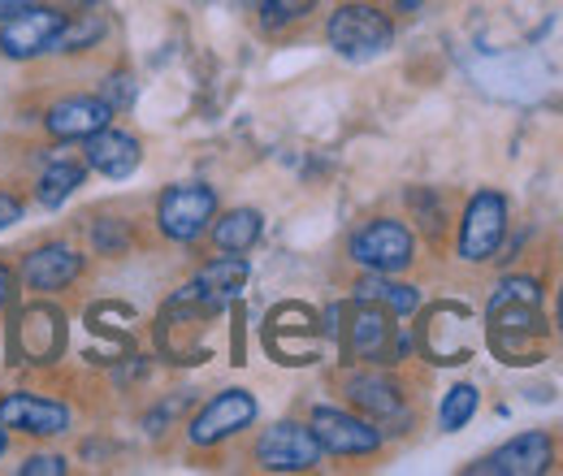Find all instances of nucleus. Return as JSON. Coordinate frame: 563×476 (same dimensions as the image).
<instances>
[{"label":"nucleus","instance_id":"obj_1","mask_svg":"<svg viewBox=\"0 0 563 476\" xmlns=\"http://www.w3.org/2000/svg\"><path fill=\"white\" fill-rule=\"evenodd\" d=\"M347 325H339L334 339H343V355L347 364H377V368H390V364H404L412 351H417V334L395 325L399 317L386 312L382 303H368V299H352L343 303L339 312Z\"/></svg>","mask_w":563,"mask_h":476},{"label":"nucleus","instance_id":"obj_2","mask_svg":"<svg viewBox=\"0 0 563 476\" xmlns=\"http://www.w3.org/2000/svg\"><path fill=\"white\" fill-rule=\"evenodd\" d=\"M9 321V364H57L66 351V312L40 295L35 303H4Z\"/></svg>","mask_w":563,"mask_h":476},{"label":"nucleus","instance_id":"obj_3","mask_svg":"<svg viewBox=\"0 0 563 476\" xmlns=\"http://www.w3.org/2000/svg\"><path fill=\"white\" fill-rule=\"evenodd\" d=\"M325 44L347 62H373L395 44V22L373 0H343L325 22Z\"/></svg>","mask_w":563,"mask_h":476},{"label":"nucleus","instance_id":"obj_4","mask_svg":"<svg viewBox=\"0 0 563 476\" xmlns=\"http://www.w3.org/2000/svg\"><path fill=\"white\" fill-rule=\"evenodd\" d=\"M551 334L542 303H490L486 308V342L503 364H538L542 342Z\"/></svg>","mask_w":563,"mask_h":476},{"label":"nucleus","instance_id":"obj_5","mask_svg":"<svg viewBox=\"0 0 563 476\" xmlns=\"http://www.w3.org/2000/svg\"><path fill=\"white\" fill-rule=\"evenodd\" d=\"M347 256L364 273H395L399 277L417 265V230L399 217H373L352 234Z\"/></svg>","mask_w":563,"mask_h":476},{"label":"nucleus","instance_id":"obj_6","mask_svg":"<svg viewBox=\"0 0 563 476\" xmlns=\"http://www.w3.org/2000/svg\"><path fill=\"white\" fill-rule=\"evenodd\" d=\"M66 18H70V9L44 4V0L9 13L0 22V57L4 62H18V66L40 62V57H53L57 53V40L66 31Z\"/></svg>","mask_w":563,"mask_h":476},{"label":"nucleus","instance_id":"obj_7","mask_svg":"<svg viewBox=\"0 0 563 476\" xmlns=\"http://www.w3.org/2000/svg\"><path fill=\"white\" fill-rule=\"evenodd\" d=\"M507 221H511V208L507 196L482 187L477 196H468V204L460 212V234H455V256L464 265H486L498 256L503 239H507Z\"/></svg>","mask_w":563,"mask_h":476},{"label":"nucleus","instance_id":"obj_8","mask_svg":"<svg viewBox=\"0 0 563 476\" xmlns=\"http://www.w3.org/2000/svg\"><path fill=\"white\" fill-rule=\"evenodd\" d=\"M325 460L317 433L308 420H278L256 433L252 442V464L265 473H317Z\"/></svg>","mask_w":563,"mask_h":476},{"label":"nucleus","instance_id":"obj_9","mask_svg":"<svg viewBox=\"0 0 563 476\" xmlns=\"http://www.w3.org/2000/svg\"><path fill=\"white\" fill-rule=\"evenodd\" d=\"M212 217H217V191L209 182H174L156 200V230L183 247H191L209 234Z\"/></svg>","mask_w":563,"mask_h":476},{"label":"nucleus","instance_id":"obj_10","mask_svg":"<svg viewBox=\"0 0 563 476\" xmlns=\"http://www.w3.org/2000/svg\"><path fill=\"white\" fill-rule=\"evenodd\" d=\"M308 424H312L321 451L334 455V460H368V455H377V451L386 446L382 424L368 420V416H360L355 408L347 411V408H330V403H321V408H312Z\"/></svg>","mask_w":563,"mask_h":476},{"label":"nucleus","instance_id":"obj_11","mask_svg":"<svg viewBox=\"0 0 563 476\" xmlns=\"http://www.w3.org/2000/svg\"><path fill=\"white\" fill-rule=\"evenodd\" d=\"M256 416H261V403H256L252 390H243V386L221 390V395H212L209 403L187 420V442H191L196 451H212V446L239 438L243 429H252Z\"/></svg>","mask_w":563,"mask_h":476},{"label":"nucleus","instance_id":"obj_12","mask_svg":"<svg viewBox=\"0 0 563 476\" xmlns=\"http://www.w3.org/2000/svg\"><path fill=\"white\" fill-rule=\"evenodd\" d=\"M417 346L429 364H464L473 359V312L460 303H438L429 308L417 330Z\"/></svg>","mask_w":563,"mask_h":476},{"label":"nucleus","instance_id":"obj_13","mask_svg":"<svg viewBox=\"0 0 563 476\" xmlns=\"http://www.w3.org/2000/svg\"><path fill=\"white\" fill-rule=\"evenodd\" d=\"M560 464V442L547 429H529L516 433L511 442H503L486 460H477L468 473L477 476H542Z\"/></svg>","mask_w":563,"mask_h":476},{"label":"nucleus","instance_id":"obj_14","mask_svg":"<svg viewBox=\"0 0 563 476\" xmlns=\"http://www.w3.org/2000/svg\"><path fill=\"white\" fill-rule=\"evenodd\" d=\"M265 346L278 364H312L321 355L317 312L303 303H278L265 321Z\"/></svg>","mask_w":563,"mask_h":476},{"label":"nucleus","instance_id":"obj_15","mask_svg":"<svg viewBox=\"0 0 563 476\" xmlns=\"http://www.w3.org/2000/svg\"><path fill=\"white\" fill-rule=\"evenodd\" d=\"M0 424L18 438H62L70 433L74 411L62 399L31 395V390H4L0 395Z\"/></svg>","mask_w":563,"mask_h":476},{"label":"nucleus","instance_id":"obj_16","mask_svg":"<svg viewBox=\"0 0 563 476\" xmlns=\"http://www.w3.org/2000/svg\"><path fill=\"white\" fill-rule=\"evenodd\" d=\"M87 273V256L70 247V243H40V247H31L26 256H22V265H18V281L31 290V295H62V290H70L74 281Z\"/></svg>","mask_w":563,"mask_h":476},{"label":"nucleus","instance_id":"obj_17","mask_svg":"<svg viewBox=\"0 0 563 476\" xmlns=\"http://www.w3.org/2000/svg\"><path fill=\"white\" fill-rule=\"evenodd\" d=\"M247 261L243 256H212L209 265H200L196 269V277L174 295V299H187V303H200L205 312H225L234 299H239V290L247 286Z\"/></svg>","mask_w":563,"mask_h":476},{"label":"nucleus","instance_id":"obj_18","mask_svg":"<svg viewBox=\"0 0 563 476\" xmlns=\"http://www.w3.org/2000/svg\"><path fill=\"white\" fill-rule=\"evenodd\" d=\"M343 399H347L360 416L377 420V424L395 420L399 411L408 408L404 381H399V377H390V373H386V368H377V364H364L360 373H352V377L343 381Z\"/></svg>","mask_w":563,"mask_h":476},{"label":"nucleus","instance_id":"obj_19","mask_svg":"<svg viewBox=\"0 0 563 476\" xmlns=\"http://www.w3.org/2000/svg\"><path fill=\"white\" fill-rule=\"evenodd\" d=\"M118 113L100 96H62L44 109V135L53 143H82L96 131H104Z\"/></svg>","mask_w":563,"mask_h":476},{"label":"nucleus","instance_id":"obj_20","mask_svg":"<svg viewBox=\"0 0 563 476\" xmlns=\"http://www.w3.org/2000/svg\"><path fill=\"white\" fill-rule=\"evenodd\" d=\"M82 160H87V169H96V174L122 182V178H131V174L140 169L143 143L131 135V131H122V126L109 122L104 131H96L91 139H82Z\"/></svg>","mask_w":563,"mask_h":476},{"label":"nucleus","instance_id":"obj_21","mask_svg":"<svg viewBox=\"0 0 563 476\" xmlns=\"http://www.w3.org/2000/svg\"><path fill=\"white\" fill-rule=\"evenodd\" d=\"M261 234H265V217H261L256 208H230V212H217L209 225L212 247L225 252V256H243V252H252V247L261 243Z\"/></svg>","mask_w":563,"mask_h":476},{"label":"nucleus","instance_id":"obj_22","mask_svg":"<svg viewBox=\"0 0 563 476\" xmlns=\"http://www.w3.org/2000/svg\"><path fill=\"white\" fill-rule=\"evenodd\" d=\"M352 299L382 303V308L395 312V317H417V312H421V286L399 281L395 273H364V277L355 281Z\"/></svg>","mask_w":563,"mask_h":476},{"label":"nucleus","instance_id":"obj_23","mask_svg":"<svg viewBox=\"0 0 563 476\" xmlns=\"http://www.w3.org/2000/svg\"><path fill=\"white\" fill-rule=\"evenodd\" d=\"M82 182H87V160L82 156H53V165H44L40 178H35V200L44 208H62Z\"/></svg>","mask_w":563,"mask_h":476},{"label":"nucleus","instance_id":"obj_24","mask_svg":"<svg viewBox=\"0 0 563 476\" xmlns=\"http://www.w3.org/2000/svg\"><path fill=\"white\" fill-rule=\"evenodd\" d=\"M109 35V18L91 4V9H74L66 18V31L57 40V53H91L100 48V40Z\"/></svg>","mask_w":563,"mask_h":476},{"label":"nucleus","instance_id":"obj_25","mask_svg":"<svg viewBox=\"0 0 563 476\" xmlns=\"http://www.w3.org/2000/svg\"><path fill=\"white\" fill-rule=\"evenodd\" d=\"M87 243L96 256H126L131 252V221L126 217H91L87 225Z\"/></svg>","mask_w":563,"mask_h":476},{"label":"nucleus","instance_id":"obj_26","mask_svg":"<svg viewBox=\"0 0 563 476\" xmlns=\"http://www.w3.org/2000/svg\"><path fill=\"white\" fill-rule=\"evenodd\" d=\"M482 408V395H477V386H468V381H460V386H451L446 395H442V408H438V424L446 429V433H460L473 416Z\"/></svg>","mask_w":563,"mask_h":476},{"label":"nucleus","instance_id":"obj_27","mask_svg":"<svg viewBox=\"0 0 563 476\" xmlns=\"http://www.w3.org/2000/svg\"><path fill=\"white\" fill-rule=\"evenodd\" d=\"M312 9H317V0H261V4H256L265 31H286V26L303 22Z\"/></svg>","mask_w":563,"mask_h":476},{"label":"nucleus","instance_id":"obj_28","mask_svg":"<svg viewBox=\"0 0 563 476\" xmlns=\"http://www.w3.org/2000/svg\"><path fill=\"white\" fill-rule=\"evenodd\" d=\"M408 204H412V217L421 221L424 234L438 243L442 230H446V204H442V196H433L429 187H417V191H408Z\"/></svg>","mask_w":563,"mask_h":476},{"label":"nucleus","instance_id":"obj_29","mask_svg":"<svg viewBox=\"0 0 563 476\" xmlns=\"http://www.w3.org/2000/svg\"><path fill=\"white\" fill-rule=\"evenodd\" d=\"M490 303H542V281H538V277H525V273L503 277V281L494 286ZM490 303H486V308H490Z\"/></svg>","mask_w":563,"mask_h":476},{"label":"nucleus","instance_id":"obj_30","mask_svg":"<svg viewBox=\"0 0 563 476\" xmlns=\"http://www.w3.org/2000/svg\"><path fill=\"white\" fill-rule=\"evenodd\" d=\"M113 113H126L131 104H135V78L131 74H122V69H113L104 82H100V91H96Z\"/></svg>","mask_w":563,"mask_h":476},{"label":"nucleus","instance_id":"obj_31","mask_svg":"<svg viewBox=\"0 0 563 476\" xmlns=\"http://www.w3.org/2000/svg\"><path fill=\"white\" fill-rule=\"evenodd\" d=\"M70 473V464H66V455H57V451H31L22 464H18V476H66Z\"/></svg>","mask_w":563,"mask_h":476},{"label":"nucleus","instance_id":"obj_32","mask_svg":"<svg viewBox=\"0 0 563 476\" xmlns=\"http://www.w3.org/2000/svg\"><path fill=\"white\" fill-rule=\"evenodd\" d=\"M22 212H26L22 196H18V191H4V187H0V230L18 225V221H22Z\"/></svg>","mask_w":563,"mask_h":476},{"label":"nucleus","instance_id":"obj_33","mask_svg":"<svg viewBox=\"0 0 563 476\" xmlns=\"http://www.w3.org/2000/svg\"><path fill=\"white\" fill-rule=\"evenodd\" d=\"M13 299H18V269L0 261V312H4V303H13Z\"/></svg>","mask_w":563,"mask_h":476},{"label":"nucleus","instance_id":"obj_34","mask_svg":"<svg viewBox=\"0 0 563 476\" xmlns=\"http://www.w3.org/2000/svg\"><path fill=\"white\" fill-rule=\"evenodd\" d=\"M26 4H40V0H0V22H4L9 13H18V9H26Z\"/></svg>","mask_w":563,"mask_h":476},{"label":"nucleus","instance_id":"obj_35","mask_svg":"<svg viewBox=\"0 0 563 476\" xmlns=\"http://www.w3.org/2000/svg\"><path fill=\"white\" fill-rule=\"evenodd\" d=\"M555 330L563 334V277H560V290H555Z\"/></svg>","mask_w":563,"mask_h":476},{"label":"nucleus","instance_id":"obj_36","mask_svg":"<svg viewBox=\"0 0 563 476\" xmlns=\"http://www.w3.org/2000/svg\"><path fill=\"white\" fill-rule=\"evenodd\" d=\"M53 4H62V9H91V4H96V0H53Z\"/></svg>","mask_w":563,"mask_h":476},{"label":"nucleus","instance_id":"obj_37","mask_svg":"<svg viewBox=\"0 0 563 476\" xmlns=\"http://www.w3.org/2000/svg\"><path fill=\"white\" fill-rule=\"evenodd\" d=\"M424 0H395V9H404V13H412V9H421Z\"/></svg>","mask_w":563,"mask_h":476},{"label":"nucleus","instance_id":"obj_38","mask_svg":"<svg viewBox=\"0 0 563 476\" xmlns=\"http://www.w3.org/2000/svg\"><path fill=\"white\" fill-rule=\"evenodd\" d=\"M4 451H9V429L0 424V455H4Z\"/></svg>","mask_w":563,"mask_h":476}]
</instances>
